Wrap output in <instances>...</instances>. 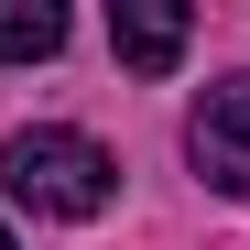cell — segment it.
Listing matches in <instances>:
<instances>
[{
    "mask_svg": "<svg viewBox=\"0 0 250 250\" xmlns=\"http://www.w3.org/2000/svg\"><path fill=\"white\" fill-rule=\"evenodd\" d=\"M0 250H11V229H0Z\"/></svg>",
    "mask_w": 250,
    "mask_h": 250,
    "instance_id": "5",
    "label": "cell"
},
{
    "mask_svg": "<svg viewBox=\"0 0 250 250\" xmlns=\"http://www.w3.org/2000/svg\"><path fill=\"white\" fill-rule=\"evenodd\" d=\"M185 33H196V11L185 0H120L109 11V44H120V65H142V76H163L185 55Z\"/></svg>",
    "mask_w": 250,
    "mask_h": 250,
    "instance_id": "3",
    "label": "cell"
},
{
    "mask_svg": "<svg viewBox=\"0 0 250 250\" xmlns=\"http://www.w3.org/2000/svg\"><path fill=\"white\" fill-rule=\"evenodd\" d=\"M65 44V11L55 0H0V65H44Z\"/></svg>",
    "mask_w": 250,
    "mask_h": 250,
    "instance_id": "4",
    "label": "cell"
},
{
    "mask_svg": "<svg viewBox=\"0 0 250 250\" xmlns=\"http://www.w3.org/2000/svg\"><path fill=\"white\" fill-rule=\"evenodd\" d=\"M185 152H196V174L218 185V196H250V76H218V87L196 98Z\"/></svg>",
    "mask_w": 250,
    "mask_h": 250,
    "instance_id": "2",
    "label": "cell"
},
{
    "mask_svg": "<svg viewBox=\"0 0 250 250\" xmlns=\"http://www.w3.org/2000/svg\"><path fill=\"white\" fill-rule=\"evenodd\" d=\"M0 185L22 207H44V218H98L120 196V163L87 142V131H11L0 142Z\"/></svg>",
    "mask_w": 250,
    "mask_h": 250,
    "instance_id": "1",
    "label": "cell"
}]
</instances>
